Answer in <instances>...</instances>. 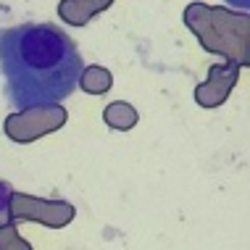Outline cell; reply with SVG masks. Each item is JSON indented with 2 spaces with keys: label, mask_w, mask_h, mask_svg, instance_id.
<instances>
[{
  "label": "cell",
  "mask_w": 250,
  "mask_h": 250,
  "mask_svg": "<svg viewBox=\"0 0 250 250\" xmlns=\"http://www.w3.org/2000/svg\"><path fill=\"white\" fill-rule=\"evenodd\" d=\"M113 0H61L58 3V16L71 26H84L92 16L111 8Z\"/></svg>",
  "instance_id": "cell-6"
},
{
  "label": "cell",
  "mask_w": 250,
  "mask_h": 250,
  "mask_svg": "<svg viewBox=\"0 0 250 250\" xmlns=\"http://www.w3.org/2000/svg\"><path fill=\"white\" fill-rule=\"evenodd\" d=\"M227 3H232V5H237L240 11H248L250 8V0H227Z\"/></svg>",
  "instance_id": "cell-11"
},
{
  "label": "cell",
  "mask_w": 250,
  "mask_h": 250,
  "mask_svg": "<svg viewBox=\"0 0 250 250\" xmlns=\"http://www.w3.org/2000/svg\"><path fill=\"white\" fill-rule=\"evenodd\" d=\"M240 69L242 66L237 61H227V63H216L208 71V79L195 90V100L200 108H219L224 100L229 98L232 87L240 79Z\"/></svg>",
  "instance_id": "cell-5"
},
{
  "label": "cell",
  "mask_w": 250,
  "mask_h": 250,
  "mask_svg": "<svg viewBox=\"0 0 250 250\" xmlns=\"http://www.w3.org/2000/svg\"><path fill=\"white\" fill-rule=\"evenodd\" d=\"M84 69L77 42L53 24H19L0 32V71L13 108L61 103Z\"/></svg>",
  "instance_id": "cell-1"
},
{
  "label": "cell",
  "mask_w": 250,
  "mask_h": 250,
  "mask_svg": "<svg viewBox=\"0 0 250 250\" xmlns=\"http://www.w3.org/2000/svg\"><path fill=\"white\" fill-rule=\"evenodd\" d=\"M11 216L13 221H37L50 229H63L74 221L77 208L63 200H42L35 195L11 192Z\"/></svg>",
  "instance_id": "cell-4"
},
{
  "label": "cell",
  "mask_w": 250,
  "mask_h": 250,
  "mask_svg": "<svg viewBox=\"0 0 250 250\" xmlns=\"http://www.w3.org/2000/svg\"><path fill=\"white\" fill-rule=\"evenodd\" d=\"M111 84H113V74L105 66H84L77 82V87H82L90 95H105L111 90Z\"/></svg>",
  "instance_id": "cell-7"
},
{
  "label": "cell",
  "mask_w": 250,
  "mask_h": 250,
  "mask_svg": "<svg viewBox=\"0 0 250 250\" xmlns=\"http://www.w3.org/2000/svg\"><path fill=\"white\" fill-rule=\"evenodd\" d=\"M11 187L5 185V182H0V227L8 224V221H13L11 216Z\"/></svg>",
  "instance_id": "cell-10"
},
{
  "label": "cell",
  "mask_w": 250,
  "mask_h": 250,
  "mask_svg": "<svg viewBox=\"0 0 250 250\" xmlns=\"http://www.w3.org/2000/svg\"><path fill=\"white\" fill-rule=\"evenodd\" d=\"M185 24L200 40L208 53H219L240 66L250 63V19L248 13L227 8H208L206 3H190L185 8Z\"/></svg>",
  "instance_id": "cell-2"
},
{
  "label": "cell",
  "mask_w": 250,
  "mask_h": 250,
  "mask_svg": "<svg viewBox=\"0 0 250 250\" xmlns=\"http://www.w3.org/2000/svg\"><path fill=\"white\" fill-rule=\"evenodd\" d=\"M5 245H11V248H32L26 240H21L19 237V229H16V224L13 221H8V224H3L0 227V248H5Z\"/></svg>",
  "instance_id": "cell-9"
},
{
  "label": "cell",
  "mask_w": 250,
  "mask_h": 250,
  "mask_svg": "<svg viewBox=\"0 0 250 250\" xmlns=\"http://www.w3.org/2000/svg\"><path fill=\"white\" fill-rule=\"evenodd\" d=\"M66 119H69V113L58 103L32 105V108H21L19 113H11L3 124V132L8 134V140L24 145V143H35V140L45 137V134L61 129L66 124Z\"/></svg>",
  "instance_id": "cell-3"
},
{
  "label": "cell",
  "mask_w": 250,
  "mask_h": 250,
  "mask_svg": "<svg viewBox=\"0 0 250 250\" xmlns=\"http://www.w3.org/2000/svg\"><path fill=\"white\" fill-rule=\"evenodd\" d=\"M137 111L129 105V103H124V100H116V103H108L105 105V111H103V121L111 129H119V132H126V129H132L134 124H137Z\"/></svg>",
  "instance_id": "cell-8"
}]
</instances>
